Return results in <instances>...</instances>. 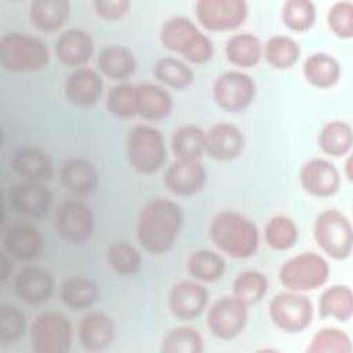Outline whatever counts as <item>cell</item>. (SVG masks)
Listing matches in <instances>:
<instances>
[{
    "label": "cell",
    "mask_w": 353,
    "mask_h": 353,
    "mask_svg": "<svg viewBox=\"0 0 353 353\" xmlns=\"http://www.w3.org/2000/svg\"><path fill=\"white\" fill-rule=\"evenodd\" d=\"M182 207L170 199L156 197L146 201L137 221V239L148 252L161 255L168 252L183 226Z\"/></svg>",
    "instance_id": "6da1fadb"
},
{
    "label": "cell",
    "mask_w": 353,
    "mask_h": 353,
    "mask_svg": "<svg viewBox=\"0 0 353 353\" xmlns=\"http://www.w3.org/2000/svg\"><path fill=\"white\" fill-rule=\"evenodd\" d=\"M208 233L214 245L234 259L251 258L259 247L256 225L233 210L216 212L210 222Z\"/></svg>",
    "instance_id": "7a4b0ae2"
},
{
    "label": "cell",
    "mask_w": 353,
    "mask_h": 353,
    "mask_svg": "<svg viewBox=\"0 0 353 353\" xmlns=\"http://www.w3.org/2000/svg\"><path fill=\"white\" fill-rule=\"evenodd\" d=\"M160 41L167 50L181 54L194 65H204L212 59L214 44L188 17L168 18L160 29Z\"/></svg>",
    "instance_id": "3957f363"
},
{
    "label": "cell",
    "mask_w": 353,
    "mask_h": 353,
    "mask_svg": "<svg viewBox=\"0 0 353 353\" xmlns=\"http://www.w3.org/2000/svg\"><path fill=\"white\" fill-rule=\"evenodd\" d=\"M47 44L32 34L8 33L0 40V63L10 73H30L46 69L50 63Z\"/></svg>",
    "instance_id": "277c9868"
},
{
    "label": "cell",
    "mask_w": 353,
    "mask_h": 353,
    "mask_svg": "<svg viewBox=\"0 0 353 353\" xmlns=\"http://www.w3.org/2000/svg\"><path fill=\"white\" fill-rule=\"evenodd\" d=\"M125 153L128 164L134 171L152 175L167 160L165 139L159 128L150 124H137L127 135Z\"/></svg>",
    "instance_id": "5b68a950"
},
{
    "label": "cell",
    "mask_w": 353,
    "mask_h": 353,
    "mask_svg": "<svg viewBox=\"0 0 353 353\" xmlns=\"http://www.w3.org/2000/svg\"><path fill=\"white\" fill-rule=\"evenodd\" d=\"M328 261L317 252H301L284 261L279 269V280L288 291L309 292L323 287L330 277Z\"/></svg>",
    "instance_id": "8992f818"
},
{
    "label": "cell",
    "mask_w": 353,
    "mask_h": 353,
    "mask_svg": "<svg viewBox=\"0 0 353 353\" xmlns=\"http://www.w3.org/2000/svg\"><path fill=\"white\" fill-rule=\"evenodd\" d=\"M313 236L319 248L335 261L350 258L353 251V228L349 218L335 208L321 211L313 225Z\"/></svg>",
    "instance_id": "52a82bcc"
},
{
    "label": "cell",
    "mask_w": 353,
    "mask_h": 353,
    "mask_svg": "<svg viewBox=\"0 0 353 353\" xmlns=\"http://www.w3.org/2000/svg\"><path fill=\"white\" fill-rule=\"evenodd\" d=\"M72 339V323L59 312L44 310L30 325V346L36 353H66L70 350Z\"/></svg>",
    "instance_id": "ba28073f"
},
{
    "label": "cell",
    "mask_w": 353,
    "mask_h": 353,
    "mask_svg": "<svg viewBox=\"0 0 353 353\" xmlns=\"http://www.w3.org/2000/svg\"><path fill=\"white\" fill-rule=\"evenodd\" d=\"M313 303L303 292L283 291L269 302L272 323L285 334L303 332L313 320Z\"/></svg>",
    "instance_id": "9c48e42d"
},
{
    "label": "cell",
    "mask_w": 353,
    "mask_h": 353,
    "mask_svg": "<svg viewBox=\"0 0 353 353\" xmlns=\"http://www.w3.org/2000/svg\"><path fill=\"white\" fill-rule=\"evenodd\" d=\"M58 236L69 244H84L94 233L95 215L83 200L68 199L59 203L54 221Z\"/></svg>",
    "instance_id": "30bf717a"
},
{
    "label": "cell",
    "mask_w": 353,
    "mask_h": 353,
    "mask_svg": "<svg viewBox=\"0 0 353 353\" xmlns=\"http://www.w3.org/2000/svg\"><path fill=\"white\" fill-rule=\"evenodd\" d=\"M256 95L254 79L241 70H226L212 84V98L219 109L240 113L251 106Z\"/></svg>",
    "instance_id": "8fae6325"
},
{
    "label": "cell",
    "mask_w": 353,
    "mask_h": 353,
    "mask_svg": "<svg viewBox=\"0 0 353 353\" xmlns=\"http://www.w3.org/2000/svg\"><path fill=\"white\" fill-rule=\"evenodd\" d=\"M197 22L210 32L234 30L248 15L244 0H199L194 3Z\"/></svg>",
    "instance_id": "7c38bea8"
},
{
    "label": "cell",
    "mask_w": 353,
    "mask_h": 353,
    "mask_svg": "<svg viewBox=\"0 0 353 353\" xmlns=\"http://www.w3.org/2000/svg\"><path fill=\"white\" fill-rule=\"evenodd\" d=\"M248 321L247 306L233 295H226L214 302L207 313V327L210 332L221 341L237 338Z\"/></svg>",
    "instance_id": "4fadbf2b"
},
{
    "label": "cell",
    "mask_w": 353,
    "mask_h": 353,
    "mask_svg": "<svg viewBox=\"0 0 353 353\" xmlns=\"http://www.w3.org/2000/svg\"><path fill=\"white\" fill-rule=\"evenodd\" d=\"M299 185L305 193L317 199L331 197L341 188V172L327 159L314 157L305 161L298 174Z\"/></svg>",
    "instance_id": "5bb4252c"
},
{
    "label": "cell",
    "mask_w": 353,
    "mask_h": 353,
    "mask_svg": "<svg viewBox=\"0 0 353 353\" xmlns=\"http://www.w3.org/2000/svg\"><path fill=\"white\" fill-rule=\"evenodd\" d=\"M3 250L18 262H32L44 251L40 230L28 222H15L3 232Z\"/></svg>",
    "instance_id": "9a60e30c"
},
{
    "label": "cell",
    "mask_w": 353,
    "mask_h": 353,
    "mask_svg": "<svg viewBox=\"0 0 353 353\" xmlns=\"http://www.w3.org/2000/svg\"><path fill=\"white\" fill-rule=\"evenodd\" d=\"M208 290L196 280H181L168 292V309L178 320H194L208 303Z\"/></svg>",
    "instance_id": "2e32d148"
},
{
    "label": "cell",
    "mask_w": 353,
    "mask_h": 353,
    "mask_svg": "<svg viewBox=\"0 0 353 353\" xmlns=\"http://www.w3.org/2000/svg\"><path fill=\"white\" fill-rule=\"evenodd\" d=\"M8 200L18 214L32 219H40L51 208L52 193L41 182L21 181L10 188Z\"/></svg>",
    "instance_id": "e0dca14e"
},
{
    "label": "cell",
    "mask_w": 353,
    "mask_h": 353,
    "mask_svg": "<svg viewBox=\"0 0 353 353\" xmlns=\"http://www.w3.org/2000/svg\"><path fill=\"white\" fill-rule=\"evenodd\" d=\"M207 171L200 161L175 160L164 172L163 183L168 192L181 197H190L203 190Z\"/></svg>",
    "instance_id": "ac0fdd59"
},
{
    "label": "cell",
    "mask_w": 353,
    "mask_h": 353,
    "mask_svg": "<svg viewBox=\"0 0 353 353\" xmlns=\"http://www.w3.org/2000/svg\"><path fill=\"white\" fill-rule=\"evenodd\" d=\"M116 338L113 319L101 310H92L83 316L77 327V339L87 352H102L112 346Z\"/></svg>",
    "instance_id": "d6986e66"
},
{
    "label": "cell",
    "mask_w": 353,
    "mask_h": 353,
    "mask_svg": "<svg viewBox=\"0 0 353 353\" xmlns=\"http://www.w3.org/2000/svg\"><path fill=\"white\" fill-rule=\"evenodd\" d=\"M52 274L40 266L22 268L14 280L17 296L26 305L37 306L46 303L54 292Z\"/></svg>",
    "instance_id": "ffe728a7"
},
{
    "label": "cell",
    "mask_w": 353,
    "mask_h": 353,
    "mask_svg": "<svg viewBox=\"0 0 353 353\" xmlns=\"http://www.w3.org/2000/svg\"><path fill=\"white\" fill-rule=\"evenodd\" d=\"M63 92L72 105L77 108H90L102 97V76L91 68H77L66 77Z\"/></svg>",
    "instance_id": "44dd1931"
},
{
    "label": "cell",
    "mask_w": 353,
    "mask_h": 353,
    "mask_svg": "<svg viewBox=\"0 0 353 353\" xmlns=\"http://www.w3.org/2000/svg\"><path fill=\"white\" fill-rule=\"evenodd\" d=\"M241 130L232 123H216L205 131V153L216 161H232L244 150Z\"/></svg>",
    "instance_id": "7402d4cb"
},
{
    "label": "cell",
    "mask_w": 353,
    "mask_h": 353,
    "mask_svg": "<svg viewBox=\"0 0 353 353\" xmlns=\"http://www.w3.org/2000/svg\"><path fill=\"white\" fill-rule=\"evenodd\" d=\"M95 51L92 36L80 28H70L59 33L55 41L58 61L70 68H83L90 62Z\"/></svg>",
    "instance_id": "603a6c76"
},
{
    "label": "cell",
    "mask_w": 353,
    "mask_h": 353,
    "mask_svg": "<svg viewBox=\"0 0 353 353\" xmlns=\"http://www.w3.org/2000/svg\"><path fill=\"white\" fill-rule=\"evenodd\" d=\"M10 164L22 181L44 183L51 179L54 172L50 156L43 149L32 145L18 148L12 153Z\"/></svg>",
    "instance_id": "cb8c5ba5"
},
{
    "label": "cell",
    "mask_w": 353,
    "mask_h": 353,
    "mask_svg": "<svg viewBox=\"0 0 353 353\" xmlns=\"http://www.w3.org/2000/svg\"><path fill=\"white\" fill-rule=\"evenodd\" d=\"M59 179L63 188L74 196H88L99 185L97 167L87 159L72 157L61 165Z\"/></svg>",
    "instance_id": "d4e9b609"
},
{
    "label": "cell",
    "mask_w": 353,
    "mask_h": 353,
    "mask_svg": "<svg viewBox=\"0 0 353 353\" xmlns=\"http://www.w3.org/2000/svg\"><path fill=\"white\" fill-rule=\"evenodd\" d=\"M174 108L167 88L153 83L137 84V114L148 121L165 120Z\"/></svg>",
    "instance_id": "484cf974"
},
{
    "label": "cell",
    "mask_w": 353,
    "mask_h": 353,
    "mask_svg": "<svg viewBox=\"0 0 353 353\" xmlns=\"http://www.w3.org/2000/svg\"><path fill=\"white\" fill-rule=\"evenodd\" d=\"M99 72L113 81L123 83L137 72L135 54L124 46L112 44L105 47L97 59Z\"/></svg>",
    "instance_id": "4316f807"
},
{
    "label": "cell",
    "mask_w": 353,
    "mask_h": 353,
    "mask_svg": "<svg viewBox=\"0 0 353 353\" xmlns=\"http://www.w3.org/2000/svg\"><path fill=\"white\" fill-rule=\"evenodd\" d=\"M302 73L310 85L327 90L338 84L342 76V66L335 57L327 52H314L305 59Z\"/></svg>",
    "instance_id": "83f0119b"
},
{
    "label": "cell",
    "mask_w": 353,
    "mask_h": 353,
    "mask_svg": "<svg viewBox=\"0 0 353 353\" xmlns=\"http://www.w3.org/2000/svg\"><path fill=\"white\" fill-rule=\"evenodd\" d=\"M225 55L239 69L254 68L263 57V44L254 33H234L225 43Z\"/></svg>",
    "instance_id": "f1b7e54d"
},
{
    "label": "cell",
    "mask_w": 353,
    "mask_h": 353,
    "mask_svg": "<svg viewBox=\"0 0 353 353\" xmlns=\"http://www.w3.org/2000/svg\"><path fill=\"white\" fill-rule=\"evenodd\" d=\"M101 296V288L95 280L84 276H73L61 284L59 298L62 303L72 310H84L92 307Z\"/></svg>",
    "instance_id": "f546056e"
},
{
    "label": "cell",
    "mask_w": 353,
    "mask_h": 353,
    "mask_svg": "<svg viewBox=\"0 0 353 353\" xmlns=\"http://www.w3.org/2000/svg\"><path fill=\"white\" fill-rule=\"evenodd\" d=\"M70 15L68 0H34L29 4L30 23L46 33L61 29Z\"/></svg>",
    "instance_id": "4dcf8cb0"
},
{
    "label": "cell",
    "mask_w": 353,
    "mask_h": 353,
    "mask_svg": "<svg viewBox=\"0 0 353 353\" xmlns=\"http://www.w3.org/2000/svg\"><path fill=\"white\" fill-rule=\"evenodd\" d=\"M319 316L347 323L353 316L352 288L345 284H334L325 288L319 298Z\"/></svg>",
    "instance_id": "1f68e13d"
},
{
    "label": "cell",
    "mask_w": 353,
    "mask_h": 353,
    "mask_svg": "<svg viewBox=\"0 0 353 353\" xmlns=\"http://www.w3.org/2000/svg\"><path fill=\"white\" fill-rule=\"evenodd\" d=\"M171 149L176 160L200 161L205 153V131L196 124L178 127L171 137Z\"/></svg>",
    "instance_id": "d6a6232c"
},
{
    "label": "cell",
    "mask_w": 353,
    "mask_h": 353,
    "mask_svg": "<svg viewBox=\"0 0 353 353\" xmlns=\"http://www.w3.org/2000/svg\"><path fill=\"white\" fill-rule=\"evenodd\" d=\"M317 143L321 152L331 157L347 156L353 146V128L347 121H328L320 130Z\"/></svg>",
    "instance_id": "836d02e7"
},
{
    "label": "cell",
    "mask_w": 353,
    "mask_h": 353,
    "mask_svg": "<svg viewBox=\"0 0 353 353\" xmlns=\"http://www.w3.org/2000/svg\"><path fill=\"white\" fill-rule=\"evenodd\" d=\"M263 57L273 69L288 70L299 61L301 47L291 36L274 34L265 41Z\"/></svg>",
    "instance_id": "e575fe53"
},
{
    "label": "cell",
    "mask_w": 353,
    "mask_h": 353,
    "mask_svg": "<svg viewBox=\"0 0 353 353\" xmlns=\"http://www.w3.org/2000/svg\"><path fill=\"white\" fill-rule=\"evenodd\" d=\"M153 76L163 85L174 90H186L194 81L193 69L175 57L159 58L153 65Z\"/></svg>",
    "instance_id": "d590c367"
},
{
    "label": "cell",
    "mask_w": 353,
    "mask_h": 353,
    "mask_svg": "<svg viewBox=\"0 0 353 353\" xmlns=\"http://www.w3.org/2000/svg\"><path fill=\"white\" fill-rule=\"evenodd\" d=\"M189 274L200 283H215L221 280L226 270L223 256L211 250H199L190 254L186 261Z\"/></svg>",
    "instance_id": "8d00e7d4"
},
{
    "label": "cell",
    "mask_w": 353,
    "mask_h": 353,
    "mask_svg": "<svg viewBox=\"0 0 353 353\" xmlns=\"http://www.w3.org/2000/svg\"><path fill=\"white\" fill-rule=\"evenodd\" d=\"M269 290V280L259 270L240 272L232 284V295L247 307L259 303Z\"/></svg>",
    "instance_id": "74e56055"
},
{
    "label": "cell",
    "mask_w": 353,
    "mask_h": 353,
    "mask_svg": "<svg viewBox=\"0 0 353 353\" xmlns=\"http://www.w3.org/2000/svg\"><path fill=\"white\" fill-rule=\"evenodd\" d=\"M266 244L274 251H287L292 248L299 239L296 222L288 215L272 216L263 229Z\"/></svg>",
    "instance_id": "f35d334b"
},
{
    "label": "cell",
    "mask_w": 353,
    "mask_h": 353,
    "mask_svg": "<svg viewBox=\"0 0 353 353\" xmlns=\"http://www.w3.org/2000/svg\"><path fill=\"white\" fill-rule=\"evenodd\" d=\"M160 350L164 353H201L204 350V339L192 327H174L163 335Z\"/></svg>",
    "instance_id": "ab89813d"
},
{
    "label": "cell",
    "mask_w": 353,
    "mask_h": 353,
    "mask_svg": "<svg viewBox=\"0 0 353 353\" xmlns=\"http://www.w3.org/2000/svg\"><path fill=\"white\" fill-rule=\"evenodd\" d=\"M106 261L109 268L121 277L134 276L142 268L141 252L127 241L110 244L106 251Z\"/></svg>",
    "instance_id": "60d3db41"
},
{
    "label": "cell",
    "mask_w": 353,
    "mask_h": 353,
    "mask_svg": "<svg viewBox=\"0 0 353 353\" xmlns=\"http://www.w3.org/2000/svg\"><path fill=\"white\" fill-rule=\"evenodd\" d=\"M317 18L316 4L310 0H287L281 6L284 26L296 33L310 30Z\"/></svg>",
    "instance_id": "b9f144b4"
},
{
    "label": "cell",
    "mask_w": 353,
    "mask_h": 353,
    "mask_svg": "<svg viewBox=\"0 0 353 353\" xmlns=\"http://www.w3.org/2000/svg\"><path fill=\"white\" fill-rule=\"evenodd\" d=\"M350 336L336 327H323L317 330L307 347V353H352Z\"/></svg>",
    "instance_id": "7bdbcfd3"
},
{
    "label": "cell",
    "mask_w": 353,
    "mask_h": 353,
    "mask_svg": "<svg viewBox=\"0 0 353 353\" xmlns=\"http://www.w3.org/2000/svg\"><path fill=\"white\" fill-rule=\"evenodd\" d=\"M106 109L117 119L137 116V84L117 83L106 94Z\"/></svg>",
    "instance_id": "ee69618b"
},
{
    "label": "cell",
    "mask_w": 353,
    "mask_h": 353,
    "mask_svg": "<svg viewBox=\"0 0 353 353\" xmlns=\"http://www.w3.org/2000/svg\"><path fill=\"white\" fill-rule=\"evenodd\" d=\"M26 332V317L17 306L3 303L0 306V343L12 345L23 338Z\"/></svg>",
    "instance_id": "f6af8a7d"
},
{
    "label": "cell",
    "mask_w": 353,
    "mask_h": 353,
    "mask_svg": "<svg viewBox=\"0 0 353 353\" xmlns=\"http://www.w3.org/2000/svg\"><path fill=\"white\" fill-rule=\"evenodd\" d=\"M327 26L338 39L350 40L353 37V3L350 0L332 3L327 11Z\"/></svg>",
    "instance_id": "bcb514c9"
},
{
    "label": "cell",
    "mask_w": 353,
    "mask_h": 353,
    "mask_svg": "<svg viewBox=\"0 0 353 353\" xmlns=\"http://www.w3.org/2000/svg\"><path fill=\"white\" fill-rule=\"evenodd\" d=\"M98 17L106 21H117L127 15L131 8L130 0H95L92 3Z\"/></svg>",
    "instance_id": "7dc6e473"
},
{
    "label": "cell",
    "mask_w": 353,
    "mask_h": 353,
    "mask_svg": "<svg viewBox=\"0 0 353 353\" xmlns=\"http://www.w3.org/2000/svg\"><path fill=\"white\" fill-rule=\"evenodd\" d=\"M11 256L3 250L1 251V283H6L10 274L12 273V262Z\"/></svg>",
    "instance_id": "c3c4849f"
},
{
    "label": "cell",
    "mask_w": 353,
    "mask_h": 353,
    "mask_svg": "<svg viewBox=\"0 0 353 353\" xmlns=\"http://www.w3.org/2000/svg\"><path fill=\"white\" fill-rule=\"evenodd\" d=\"M343 174H345V176H346V179L349 182L353 181V176H352V157H350V154H347V159H346V161L343 164Z\"/></svg>",
    "instance_id": "681fc988"
}]
</instances>
